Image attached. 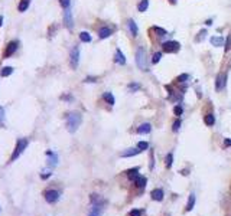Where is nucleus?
<instances>
[{"label": "nucleus", "mask_w": 231, "mask_h": 216, "mask_svg": "<svg viewBox=\"0 0 231 216\" xmlns=\"http://www.w3.org/2000/svg\"><path fill=\"white\" fill-rule=\"evenodd\" d=\"M103 98L106 99V103L110 104V105H114V104H116V99H114V97H113V94H111V92H104Z\"/></svg>", "instance_id": "nucleus-17"}, {"label": "nucleus", "mask_w": 231, "mask_h": 216, "mask_svg": "<svg viewBox=\"0 0 231 216\" xmlns=\"http://www.w3.org/2000/svg\"><path fill=\"white\" fill-rule=\"evenodd\" d=\"M137 149H140L142 151H145V150L149 149V143H147V141H140L137 144Z\"/></svg>", "instance_id": "nucleus-28"}, {"label": "nucleus", "mask_w": 231, "mask_h": 216, "mask_svg": "<svg viewBox=\"0 0 231 216\" xmlns=\"http://www.w3.org/2000/svg\"><path fill=\"white\" fill-rule=\"evenodd\" d=\"M173 113H175V115H181V114L184 113V110H182V107H181V105H175Z\"/></svg>", "instance_id": "nucleus-35"}, {"label": "nucleus", "mask_w": 231, "mask_h": 216, "mask_svg": "<svg viewBox=\"0 0 231 216\" xmlns=\"http://www.w3.org/2000/svg\"><path fill=\"white\" fill-rule=\"evenodd\" d=\"M129 216H142V210L140 209H133L129 212Z\"/></svg>", "instance_id": "nucleus-33"}, {"label": "nucleus", "mask_w": 231, "mask_h": 216, "mask_svg": "<svg viewBox=\"0 0 231 216\" xmlns=\"http://www.w3.org/2000/svg\"><path fill=\"white\" fill-rule=\"evenodd\" d=\"M26 145H28V140H26V138H20V140L16 143V149H14L13 154H12V157H10V161H14V160L20 156L22 153H23V150L26 149Z\"/></svg>", "instance_id": "nucleus-3"}, {"label": "nucleus", "mask_w": 231, "mask_h": 216, "mask_svg": "<svg viewBox=\"0 0 231 216\" xmlns=\"http://www.w3.org/2000/svg\"><path fill=\"white\" fill-rule=\"evenodd\" d=\"M3 25V18H2V16H0V26Z\"/></svg>", "instance_id": "nucleus-41"}, {"label": "nucleus", "mask_w": 231, "mask_h": 216, "mask_svg": "<svg viewBox=\"0 0 231 216\" xmlns=\"http://www.w3.org/2000/svg\"><path fill=\"white\" fill-rule=\"evenodd\" d=\"M194 206H195V195L191 193V195H189V199H188V203H186L185 210H186V212H191V210L194 209Z\"/></svg>", "instance_id": "nucleus-14"}, {"label": "nucleus", "mask_w": 231, "mask_h": 216, "mask_svg": "<svg viewBox=\"0 0 231 216\" xmlns=\"http://www.w3.org/2000/svg\"><path fill=\"white\" fill-rule=\"evenodd\" d=\"M127 25H129V30H130V35H132V36H137L139 30H137V26H136L135 20H132V19H129Z\"/></svg>", "instance_id": "nucleus-13"}, {"label": "nucleus", "mask_w": 231, "mask_h": 216, "mask_svg": "<svg viewBox=\"0 0 231 216\" xmlns=\"http://www.w3.org/2000/svg\"><path fill=\"white\" fill-rule=\"evenodd\" d=\"M140 151H142L140 149H130L129 151H124V153H123L121 156H123V157H133V156H136V154H139Z\"/></svg>", "instance_id": "nucleus-19"}, {"label": "nucleus", "mask_w": 231, "mask_h": 216, "mask_svg": "<svg viewBox=\"0 0 231 216\" xmlns=\"http://www.w3.org/2000/svg\"><path fill=\"white\" fill-rule=\"evenodd\" d=\"M179 127H181V121L176 120L173 123V127H172V128H173V131H176V130H179Z\"/></svg>", "instance_id": "nucleus-37"}, {"label": "nucleus", "mask_w": 231, "mask_h": 216, "mask_svg": "<svg viewBox=\"0 0 231 216\" xmlns=\"http://www.w3.org/2000/svg\"><path fill=\"white\" fill-rule=\"evenodd\" d=\"M136 62H137V66L143 71H147V62H146V50L143 48H139L137 52H136Z\"/></svg>", "instance_id": "nucleus-2"}, {"label": "nucleus", "mask_w": 231, "mask_h": 216, "mask_svg": "<svg viewBox=\"0 0 231 216\" xmlns=\"http://www.w3.org/2000/svg\"><path fill=\"white\" fill-rule=\"evenodd\" d=\"M114 61H116L118 65H126V58H124V55H123V52H121L120 49L116 50V58H114Z\"/></svg>", "instance_id": "nucleus-11"}, {"label": "nucleus", "mask_w": 231, "mask_h": 216, "mask_svg": "<svg viewBox=\"0 0 231 216\" xmlns=\"http://www.w3.org/2000/svg\"><path fill=\"white\" fill-rule=\"evenodd\" d=\"M65 23H67V28L68 29H72V18H71V12L67 10L65 12Z\"/></svg>", "instance_id": "nucleus-21"}, {"label": "nucleus", "mask_w": 231, "mask_h": 216, "mask_svg": "<svg viewBox=\"0 0 231 216\" xmlns=\"http://www.w3.org/2000/svg\"><path fill=\"white\" fill-rule=\"evenodd\" d=\"M69 3H71V0H59V4L64 7V9H68V7H69Z\"/></svg>", "instance_id": "nucleus-36"}, {"label": "nucleus", "mask_w": 231, "mask_h": 216, "mask_svg": "<svg viewBox=\"0 0 231 216\" xmlns=\"http://www.w3.org/2000/svg\"><path fill=\"white\" fill-rule=\"evenodd\" d=\"M160 58H162V53H160V52L153 53V56H152V62H153V64H157V62L160 61Z\"/></svg>", "instance_id": "nucleus-29"}, {"label": "nucleus", "mask_w": 231, "mask_h": 216, "mask_svg": "<svg viewBox=\"0 0 231 216\" xmlns=\"http://www.w3.org/2000/svg\"><path fill=\"white\" fill-rule=\"evenodd\" d=\"M188 78H189L188 74H181L178 78H176V81H178V82H185V81H188Z\"/></svg>", "instance_id": "nucleus-32"}, {"label": "nucleus", "mask_w": 231, "mask_h": 216, "mask_svg": "<svg viewBox=\"0 0 231 216\" xmlns=\"http://www.w3.org/2000/svg\"><path fill=\"white\" fill-rule=\"evenodd\" d=\"M18 45H19L18 40H12V42L7 43L6 50H4V58L12 56V55H13V53L16 52V49H18Z\"/></svg>", "instance_id": "nucleus-7"}, {"label": "nucleus", "mask_w": 231, "mask_h": 216, "mask_svg": "<svg viewBox=\"0 0 231 216\" xmlns=\"http://www.w3.org/2000/svg\"><path fill=\"white\" fill-rule=\"evenodd\" d=\"M13 74V68L12 66H4L2 71H0V75L2 76H9V75Z\"/></svg>", "instance_id": "nucleus-25"}, {"label": "nucleus", "mask_w": 231, "mask_h": 216, "mask_svg": "<svg viewBox=\"0 0 231 216\" xmlns=\"http://www.w3.org/2000/svg\"><path fill=\"white\" fill-rule=\"evenodd\" d=\"M150 196H152L153 200H156V202H160V200L163 199L165 193H163V190H162V189H153L152 193H150Z\"/></svg>", "instance_id": "nucleus-8"}, {"label": "nucleus", "mask_w": 231, "mask_h": 216, "mask_svg": "<svg viewBox=\"0 0 231 216\" xmlns=\"http://www.w3.org/2000/svg\"><path fill=\"white\" fill-rule=\"evenodd\" d=\"M29 4H30V0H20V3H19V6H18L19 12H25L29 7Z\"/></svg>", "instance_id": "nucleus-22"}, {"label": "nucleus", "mask_w": 231, "mask_h": 216, "mask_svg": "<svg viewBox=\"0 0 231 216\" xmlns=\"http://www.w3.org/2000/svg\"><path fill=\"white\" fill-rule=\"evenodd\" d=\"M97 78H87V82H96Z\"/></svg>", "instance_id": "nucleus-39"}, {"label": "nucleus", "mask_w": 231, "mask_h": 216, "mask_svg": "<svg viewBox=\"0 0 231 216\" xmlns=\"http://www.w3.org/2000/svg\"><path fill=\"white\" fill-rule=\"evenodd\" d=\"M58 199H59V192L58 190L51 189V190L45 192V200L48 203H55V202H58Z\"/></svg>", "instance_id": "nucleus-5"}, {"label": "nucleus", "mask_w": 231, "mask_h": 216, "mask_svg": "<svg viewBox=\"0 0 231 216\" xmlns=\"http://www.w3.org/2000/svg\"><path fill=\"white\" fill-rule=\"evenodd\" d=\"M111 35V29L110 28H101L98 32V36L101 38V39H106V38H108V36Z\"/></svg>", "instance_id": "nucleus-15"}, {"label": "nucleus", "mask_w": 231, "mask_h": 216, "mask_svg": "<svg viewBox=\"0 0 231 216\" xmlns=\"http://www.w3.org/2000/svg\"><path fill=\"white\" fill-rule=\"evenodd\" d=\"M80 39H81V42L88 43V42H91V36H90L88 32H81L80 33Z\"/></svg>", "instance_id": "nucleus-26"}, {"label": "nucleus", "mask_w": 231, "mask_h": 216, "mask_svg": "<svg viewBox=\"0 0 231 216\" xmlns=\"http://www.w3.org/2000/svg\"><path fill=\"white\" fill-rule=\"evenodd\" d=\"M153 30L157 33V36H163V35H166V30L165 29H162V28H157V26H155L153 28Z\"/></svg>", "instance_id": "nucleus-30"}, {"label": "nucleus", "mask_w": 231, "mask_h": 216, "mask_svg": "<svg viewBox=\"0 0 231 216\" xmlns=\"http://www.w3.org/2000/svg\"><path fill=\"white\" fill-rule=\"evenodd\" d=\"M162 49L166 53H175L181 49V45H179L178 42H175V40H169V42H165L163 45H162Z\"/></svg>", "instance_id": "nucleus-4"}, {"label": "nucleus", "mask_w": 231, "mask_h": 216, "mask_svg": "<svg viewBox=\"0 0 231 216\" xmlns=\"http://www.w3.org/2000/svg\"><path fill=\"white\" fill-rule=\"evenodd\" d=\"M225 52H228V50L231 49V33L228 35V38H227V40H225Z\"/></svg>", "instance_id": "nucleus-31"}, {"label": "nucleus", "mask_w": 231, "mask_h": 216, "mask_svg": "<svg viewBox=\"0 0 231 216\" xmlns=\"http://www.w3.org/2000/svg\"><path fill=\"white\" fill-rule=\"evenodd\" d=\"M206 35V32L205 30H201V33H198V36L195 38V42H201V40L204 39V36Z\"/></svg>", "instance_id": "nucleus-34"}, {"label": "nucleus", "mask_w": 231, "mask_h": 216, "mask_svg": "<svg viewBox=\"0 0 231 216\" xmlns=\"http://www.w3.org/2000/svg\"><path fill=\"white\" fill-rule=\"evenodd\" d=\"M146 177L145 176H137V179L135 180V186L139 189V190H145V187H146Z\"/></svg>", "instance_id": "nucleus-9"}, {"label": "nucleus", "mask_w": 231, "mask_h": 216, "mask_svg": "<svg viewBox=\"0 0 231 216\" xmlns=\"http://www.w3.org/2000/svg\"><path fill=\"white\" fill-rule=\"evenodd\" d=\"M126 176L130 179V180H136L139 176V167H133V169H130V170L126 171Z\"/></svg>", "instance_id": "nucleus-12"}, {"label": "nucleus", "mask_w": 231, "mask_h": 216, "mask_svg": "<svg viewBox=\"0 0 231 216\" xmlns=\"http://www.w3.org/2000/svg\"><path fill=\"white\" fill-rule=\"evenodd\" d=\"M223 42H224L223 36H212V38H211V43H212L214 46H223Z\"/></svg>", "instance_id": "nucleus-20"}, {"label": "nucleus", "mask_w": 231, "mask_h": 216, "mask_svg": "<svg viewBox=\"0 0 231 216\" xmlns=\"http://www.w3.org/2000/svg\"><path fill=\"white\" fill-rule=\"evenodd\" d=\"M88 216H101V205H97L96 203V206L92 208V210L90 212Z\"/></svg>", "instance_id": "nucleus-23"}, {"label": "nucleus", "mask_w": 231, "mask_h": 216, "mask_svg": "<svg viewBox=\"0 0 231 216\" xmlns=\"http://www.w3.org/2000/svg\"><path fill=\"white\" fill-rule=\"evenodd\" d=\"M172 163H173V154H172V153H168L166 154V167L168 169L172 167Z\"/></svg>", "instance_id": "nucleus-27"}, {"label": "nucleus", "mask_w": 231, "mask_h": 216, "mask_svg": "<svg viewBox=\"0 0 231 216\" xmlns=\"http://www.w3.org/2000/svg\"><path fill=\"white\" fill-rule=\"evenodd\" d=\"M80 124H81V115H80L78 113H72L68 115L67 125H68V130L71 131V133H74V131L78 128Z\"/></svg>", "instance_id": "nucleus-1"}, {"label": "nucleus", "mask_w": 231, "mask_h": 216, "mask_svg": "<svg viewBox=\"0 0 231 216\" xmlns=\"http://www.w3.org/2000/svg\"><path fill=\"white\" fill-rule=\"evenodd\" d=\"M224 144H225V147H231V140H230V138H225Z\"/></svg>", "instance_id": "nucleus-38"}, {"label": "nucleus", "mask_w": 231, "mask_h": 216, "mask_svg": "<svg viewBox=\"0 0 231 216\" xmlns=\"http://www.w3.org/2000/svg\"><path fill=\"white\" fill-rule=\"evenodd\" d=\"M71 66L74 68V69H77V66H78V62H80V48L78 46H74L71 50Z\"/></svg>", "instance_id": "nucleus-6"}, {"label": "nucleus", "mask_w": 231, "mask_h": 216, "mask_svg": "<svg viewBox=\"0 0 231 216\" xmlns=\"http://www.w3.org/2000/svg\"><path fill=\"white\" fill-rule=\"evenodd\" d=\"M137 133H139V134H147V133H150V124H149V123L142 124L140 127L137 128Z\"/></svg>", "instance_id": "nucleus-16"}, {"label": "nucleus", "mask_w": 231, "mask_h": 216, "mask_svg": "<svg viewBox=\"0 0 231 216\" xmlns=\"http://www.w3.org/2000/svg\"><path fill=\"white\" fill-rule=\"evenodd\" d=\"M204 123H205V125L211 127V125H214V123H215V117H214L212 114H206L205 117H204Z\"/></svg>", "instance_id": "nucleus-18"}, {"label": "nucleus", "mask_w": 231, "mask_h": 216, "mask_svg": "<svg viewBox=\"0 0 231 216\" xmlns=\"http://www.w3.org/2000/svg\"><path fill=\"white\" fill-rule=\"evenodd\" d=\"M224 79H225V76L223 74H220L217 76V82H215V89H217V91H221V89L224 88V85H225Z\"/></svg>", "instance_id": "nucleus-10"}, {"label": "nucleus", "mask_w": 231, "mask_h": 216, "mask_svg": "<svg viewBox=\"0 0 231 216\" xmlns=\"http://www.w3.org/2000/svg\"><path fill=\"white\" fill-rule=\"evenodd\" d=\"M205 25H208V26L212 25V20H206V22H205Z\"/></svg>", "instance_id": "nucleus-40"}, {"label": "nucleus", "mask_w": 231, "mask_h": 216, "mask_svg": "<svg viewBox=\"0 0 231 216\" xmlns=\"http://www.w3.org/2000/svg\"><path fill=\"white\" fill-rule=\"evenodd\" d=\"M147 7H149V0H142V2L139 3L137 9H139V12H146Z\"/></svg>", "instance_id": "nucleus-24"}]
</instances>
